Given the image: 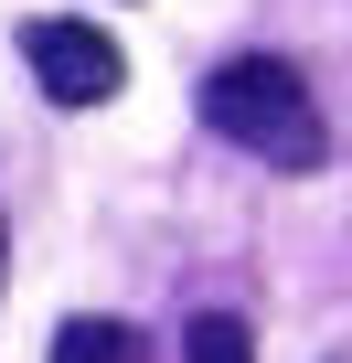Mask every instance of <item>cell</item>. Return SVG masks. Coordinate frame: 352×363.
Wrapping results in <instances>:
<instances>
[{"mask_svg": "<svg viewBox=\"0 0 352 363\" xmlns=\"http://www.w3.org/2000/svg\"><path fill=\"white\" fill-rule=\"evenodd\" d=\"M203 128L235 139L267 171H320L331 160V118H320V96H310V75L288 54H225L203 75Z\"/></svg>", "mask_w": 352, "mask_h": 363, "instance_id": "1", "label": "cell"}, {"mask_svg": "<svg viewBox=\"0 0 352 363\" xmlns=\"http://www.w3.org/2000/svg\"><path fill=\"white\" fill-rule=\"evenodd\" d=\"M22 65H33V86H43L54 107H107V96L128 86V54H118V33H96V22H64V11L22 22Z\"/></svg>", "mask_w": 352, "mask_h": 363, "instance_id": "2", "label": "cell"}, {"mask_svg": "<svg viewBox=\"0 0 352 363\" xmlns=\"http://www.w3.org/2000/svg\"><path fill=\"white\" fill-rule=\"evenodd\" d=\"M43 363H149V342H139V320L86 310V320H64V331H54V352H43Z\"/></svg>", "mask_w": 352, "mask_h": 363, "instance_id": "3", "label": "cell"}, {"mask_svg": "<svg viewBox=\"0 0 352 363\" xmlns=\"http://www.w3.org/2000/svg\"><path fill=\"white\" fill-rule=\"evenodd\" d=\"M182 363H256V331H246L235 310H193V331H182Z\"/></svg>", "mask_w": 352, "mask_h": 363, "instance_id": "4", "label": "cell"}, {"mask_svg": "<svg viewBox=\"0 0 352 363\" xmlns=\"http://www.w3.org/2000/svg\"><path fill=\"white\" fill-rule=\"evenodd\" d=\"M0 278H11V214H0Z\"/></svg>", "mask_w": 352, "mask_h": 363, "instance_id": "5", "label": "cell"}]
</instances>
